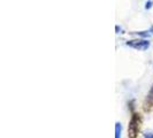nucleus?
Masks as SVG:
<instances>
[{"label": "nucleus", "mask_w": 153, "mask_h": 138, "mask_svg": "<svg viewBox=\"0 0 153 138\" xmlns=\"http://www.w3.org/2000/svg\"><path fill=\"white\" fill-rule=\"evenodd\" d=\"M127 45L134 47L136 50H139V51H143L150 46V42H147V40H130V42H127Z\"/></svg>", "instance_id": "2"}, {"label": "nucleus", "mask_w": 153, "mask_h": 138, "mask_svg": "<svg viewBox=\"0 0 153 138\" xmlns=\"http://www.w3.org/2000/svg\"><path fill=\"white\" fill-rule=\"evenodd\" d=\"M147 100H149V104H147V102L145 104V109L146 111H150L151 107L153 106V88H152V90L150 91V94H149V97H147Z\"/></svg>", "instance_id": "3"}, {"label": "nucleus", "mask_w": 153, "mask_h": 138, "mask_svg": "<svg viewBox=\"0 0 153 138\" xmlns=\"http://www.w3.org/2000/svg\"><path fill=\"white\" fill-rule=\"evenodd\" d=\"M140 124H142V117L139 114H134L129 123V128H128V136L131 138H135L138 136V132L140 129Z\"/></svg>", "instance_id": "1"}, {"label": "nucleus", "mask_w": 153, "mask_h": 138, "mask_svg": "<svg viewBox=\"0 0 153 138\" xmlns=\"http://www.w3.org/2000/svg\"><path fill=\"white\" fill-rule=\"evenodd\" d=\"M151 32H152V33H153V27H152V29H151Z\"/></svg>", "instance_id": "6"}, {"label": "nucleus", "mask_w": 153, "mask_h": 138, "mask_svg": "<svg viewBox=\"0 0 153 138\" xmlns=\"http://www.w3.org/2000/svg\"><path fill=\"white\" fill-rule=\"evenodd\" d=\"M151 5H152V1H149V2H146V8H150V7H151Z\"/></svg>", "instance_id": "5"}, {"label": "nucleus", "mask_w": 153, "mask_h": 138, "mask_svg": "<svg viewBox=\"0 0 153 138\" xmlns=\"http://www.w3.org/2000/svg\"><path fill=\"white\" fill-rule=\"evenodd\" d=\"M120 136H121V124L116 123L115 124V137L119 138Z\"/></svg>", "instance_id": "4"}]
</instances>
